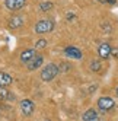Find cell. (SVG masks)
Wrapping results in <instances>:
<instances>
[{
    "mask_svg": "<svg viewBox=\"0 0 118 121\" xmlns=\"http://www.w3.org/2000/svg\"><path fill=\"white\" fill-rule=\"evenodd\" d=\"M55 28V21L54 19H41L35 23V26H34V31H35L38 35H44V34H50L53 32Z\"/></svg>",
    "mask_w": 118,
    "mask_h": 121,
    "instance_id": "6da1fadb",
    "label": "cell"
},
{
    "mask_svg": "<svg viewBox=\"0 0 118 121\" xmlns=\"http://www.w3.org/2000/svg\"><path fill=\"white\" fill-rule=\"evenodd\" d=\"M58 73H60V69H58V66L54 64V63H50V64L44 66V69L41 70V80H44V82H51V80H54L55 77L58 76Z\"/></svg>",
    "mask_w": 118,
    "mask_h": 121,
    "instance_id": "7a4b0ae2",
    "label": "cell"
},
{
    "mask_svg": "<svg viewBox=\"0 0 118 121\" xmlns=\"http://www.w3.org/2000/svg\"><path fill=\"white\" fill-rule=\"evenodd\" d=\"M96 105L102 112H109V111H112L115 108V101L112 98H109V96H101L96 101Z\"/></svg>",
    "mask_w": 118,
    "mask_h": 121,
    "instance_id": "3957f363",
    "label": "cell"
},
{
    "mask_svg": "<svg viewBox=\"0 0 118 121\" xmlns=\"http://www.w3.org/2000/svg\"><path fill=\"white\" fill-rule=\"evenodd\" d=\"M19 107H21L22 114H23V115H26V117L32 115V114H34V111H35V104H34V101H31V99H28V98L22 99L21 104H19Z\"/></svg>",
    "mask_w": 118,
    "mask_h": 121,
    "instance_id": "277c9868",
    "label": "cell"
},
{
    "mask_svg": "<svg viewBox=\"0 0 118 121\" xmlns=\"http://www.w3.org/2000/svg\"><path fill=\"white\" fill-rule=\"evenodd\" d=\"M26 4V0H4V6L10 12H19Z\"/></svg>",
    "mask_w": 118,
    "mask_h": 121,
    "instance_id": "5b68a950",
    "label": "cell"
},
{
    "mask_svg": "<svg viewBox=\"0 0 118 121\" xmlns=\"http://www.w3.org/2000/svg\"><path fill=\"white\" fill-rule=\"evenodd\" d=\"M111 50H112V47H111L109 42H101L99 47H98V56H99V58L101 60L109 58V56H111Z\"/></svg>",
    "mask_w": 118,
    "mask_h": 121,
    "instance_id": "8992f818",
    "label": "cell"
},
{
    "mask_svg": "<svg viewBox=\"0 0 118 121\" xmlns=\"http://www.w3.org/2000/svg\"><path fill=\"white\" fill-rule=\"evenodd\" d=\"M64 54H66L67 57H70V58H76V60H80V58L83 57L82 50H79L77 47H73V45L66 47V48H64Z\"/></svg>",
    "mask_w": 118,
    "mask_h": 121,
    "instance_id": "52a82bcc",
    "label": "cell"
},
{
    "mask_svg": "<svg viewBox=\"0 0 118 121\" xmlns=\"http://www.w3.org/2000/svg\"><path fill=\"white\" fill-rule=\"evenodd\" d=\"M35 56H37V50L35 48H26V50H23L21 53V61L23 64H28Z\"/></svg>",
    "mask_w": 118,
    "mask_h": 121,
    "instance_id": "ba28073f",
    "label": "cell"
},
{
    "mask_svg": "<svg viewBox=\"0 0 118 121\" xmlns=\"http://www.w3.org/2000/svg\"><path fill=\"white\" fill-rule=\"evenodd\" d=\"M82 120L83 121H102L101 117H99V114L96 112V109H93V108H89V109H86L83 112Z\"/></svg>",
    "mask_w": 118,
    "mask_h": 121,
    "instance_id": "9c48e42d",
    "label": "cell"
},
{
    "mask_svg": "<svg viewBox=\"0 0 118 121\" xmlns=\"http://www.w3.org/2000/svg\"><path fill=\"white\" fill-rule=\"evenodd\" d=\"M42 63H44V57L41 56V54H37V56L26 64V67H28V70L34 72V70H37V69H39L41 66H42Z\"/></svg>",
    "mask_w": 118,
    "mask_h": 121,
    "instance_id": "30bf717a",
    "label": "cell"
},
{
    "mask_svg": "<svg viewBox=\"0 0 118 121\" xmlns=\"http://www.w3.org/2000/svg\"><path fill=\"white\" fill-rule=\"evenodd\" d=\"M23 25V18L19 15H13L9 18V21H7V26H9L10 29H18L21 28Z\"/></svg>",
    "mask_w": 118,
    "mask_h": 121,
    "instance_id": "8fae6325",
    "label": "cell"
},
{
    "mask_svg": "<svg viewBox=\"0 0 118 121\" xmlns=\"http://www.w3.org/2000/svg\"><path fill=\"white\" fill-rule=\"evenodd\" d=\"M13 82L12 76L9 73H4V72H0V86L2 88H7V86H10Z\"/></svg>",
    "mask_w": 118,
    "mask_h": 121,
    "instance_id": "7c38bea8",
    "label": "cell"
},
{
    "mask_svg": "<svg viewBox=\"0 0 118 121\" xmlns=\"http://www.w3.org/2000/svg\"><path fill=\"white\" fill-rule=\"evenodd\" d=\"M89 69H90L93 73H99L101 70H102V63H101V60H92Z\"/></svg>",
    "mask_w": 118,
    "mask_h": 121,
    "instance_id": "4fadbf2b",
    "label": "cell"
},
{
    "mask_svg": "<svg viewBox=\"0 0 118 121\" xmlns=\"http://www.w3.org/2000/svg\"><path fill=\"white\" fill-rule=\"evenodd\" d=\"M12 98H13V95L7 89H4V88L0 86V101H7V99H12Z\"/></svg>",
    "mask_w": 118,
    "mask_h": 121,
    "instance_id": "5bb4252c",
    "label": "cell"
},
{
    "mask_svg": "<svg viewBox=\"0 0 118 121\" xmlns=\"http://www.w3.org/2000/svg\"><path fill=\"white\" fill-rule=\"evenodd\" d=\"M54 7L51 2H41L39 3V12H50Z\"/></svg>",
    "mask_w": 118,
    "mask_h": 121,
    "instance_id": "9a60e30c",
    "label": "cell"
},
{
    "mask_svg": "<svg viewBox=\"0 0 118 121\" xmlns=\"http://www.w3.org/2000/svg\"><path fill=\"white\" fill-rule=\"evenodd\" d=\"M47 47V39L45 38H39L35 42V50H41V48H45Z\"/></svg>",
    "mask_w": 118,
    "mask_h": 121,
    "instance_id": "2e32d148",
    "label": "cell"
},
{
    "mask_svg": "<svg viewBox=\"0 0 118 121\" xmlns=\"http://www.w3.org/2000/svg\"><path fill=\"white\" fill-rule=\"evenodd\" d=\"M58 69H60V72H69L70 70V64L69 63H61L58 66Z\"/></svg>",
    "mask_w": 118,
    "mask_h": 121,
    "instance_id": "e0dca14e",
    "label": "cell"
},
{
    "mask_svg": "<svg viewBox=\"0 0 118 121\" xmlns=\"http://www.w3.org/2000/svg\"><path fill=\"white\" fill-rule=\"evenodd\" d=\"M66 19H67V21H69V22H73V21L76 19V15H74L73 12H69V13H67V15H66Z\"/></svg>",
    "mask_w": 118,
    "mask_h": 121,
    "instance_id": "ac0fdd59",
    "label": "cell"
},
{
    "mask_svg": "<svg viewBox=\"0 0 118 121\" xmlns=\"http://www.w3.org/2000/svg\"><path fill=\"white\" fill-rule=\"evenodd\" d=\"M101 4H115L117 0H98Z\"/></svg>",
    "mask_w": 118,
    "mask_h": 121,
    "instance_id": "d6986e66",
    "label": "cell"
},
{
    "mask_svg": "<svg viewBox=\"0 0 118 121\" xmlns=\"http://www.w3.org/2000/svg\"><path fill=\"white\" fill-rule=\"evenodd\" d=\"M111 54H112L115 58H118V48H114V47H112V50H111Z\"/></svg>",
    "mask_w": 118,
    "mask_h": 121,
    "instance_id": "ffe728a7",
    "label": "cell"
},
{
    "mask_svg": "<svg viewBox=\"0 0 118 121\" xmlns=\"http://www.w3.org/2000/svg\"><path fill=\"white\" fill-rule=\"evenodd\" d=\"M115 92H117V96H118V88H117V89H115Z\"/></svg>",
    "mask_w": 118,
    "mask_h": 121,
    "instance_id": "44dd1931",
    "label": "cell"
}]
</instances>
